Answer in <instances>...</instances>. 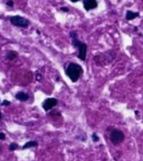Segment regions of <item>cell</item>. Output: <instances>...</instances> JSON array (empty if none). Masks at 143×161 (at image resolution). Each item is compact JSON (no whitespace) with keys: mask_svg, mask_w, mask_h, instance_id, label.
Masks as SVG:
<instances>
[{"mask_svg":"<svg viewBox=\"0 0 143 161\" xmlns=\"http://www.w3.org/2000/svg\"><path fill=\"white\" fill-rule=\"evenodd\" d=\"M66 73L72 81L76 82L77 80L80 79V77L82 75L83 69L80 65H78L76 63H70L67 66Z\"/></svg>","mask_w":143,"mask_h":161,"instance_id":"1","label":"cell"},{"mask_svg":"<svg viewBox=\"0 0 143 161\" xmlns=\"http://www.w3.org/2000/svg\"><path fill=\"white\" fill-rule=\"evenodd\" d=\"M71 37L72 39V45L74 47L78 48V58L84 61L86 59V55H87V47L86 43H84L83 42H81L80 40H78L77 38V34L76 32H71Z\"/></svg>","mask_w":143,"mask_h":161,"instance_id":"2","label":"cell"},{"mask_svg":"<svg viewBox=\"0 0 143 161\" xmlns=\"http://www.w3.org/2000/svg\"><path fill=\"white\" fill-rule=\"evenodd\" d=\"M110 142H112L114 145H118L119 143L124 141V133L122 132L121 130L119 129H113L110 135Z\"/></svg>","mask_w":143,"mask_h":161,"instance_id":"3","label":"cell"},{"mask_svg":"<svg viewBox=\"0 0 143 161\" xmlns=\"http://www.w3.org/2000/svg\"><path fill=\"white\" fill-rule=\"evenodd\" d=\"M10 21L13 25L19 28H27L29 25V20L20 16H12L10 18Z\"/></svg>","mask_w":143,"mask_h":161,"instance_id":"4","label":"cell"},{"mask_svg":"<svg viewBox=\"0 0 143 161\" xmlns=\"http://www.w3.org/2000/svg\"><path fill=\"white\" fill-rule=\"evenodd\" d=\"M57 104V100L56 98H47V99L44 100V102H43V108L44 109V111H50V110H51Z\"/></svg>","mask_w":143,"mask_h":161,"instance_id":"5","label":"cell"},{"mask_svg":"<svg viewBox=\"0 0 143 161\" xmlns=\"http://www.w3.org/2000/svg\"><path fill=\"white\" fill-rule=\"evenodd\" d=\"M83 5L86 11H90L92 9H95L97 7V2L95 0H85L83 1Z\"/></svg>","mask_w":143,"mask_h":161,"instance_id":"6","label":"cell"},{"mask_svg":"<svg viewBox=\"0 0 143 161\" xmlns=\"http://www.w3.org/2000/svg\"><path fill=\"white\" fill-rule=\"evenodd\" d=\"M139 16H140V14L139 13H134V12H132V11H128L127 13H126V19L127 20H132V19H135V18H138Z\"/></svg>","mask_w":143,"mask_h":161,"instance_id":"7","label":"cell"},{"mask_svg":"<svg viewBox=\"0 0 143 161\" xmlns=\"http://www.w3.org/2000/svg\"><path fill=\"white\" fill-rule=\"evenodd\" d=\"M15 97L19 101H27L29 98V96L28 94H26V93H24V92H19V93L16 94Z\"/></svg>","mask_w":143,"mask_h":161,"instance_id":"8","label":"cell"},{"mask_svg":"<svg viewBox=\"0 0 143 161\" xmlns=\"http://www.w3.org/2000/svg\"><path fill=\"white\" fill-rule=\"evenodd\" d=\"M38 145V142H35V141H30V142H26V144L22 147V149L25 150V149H28V148H31V147H35Z\"/></svg>","mask_w":143,"mask_h":161,"instance_id":"9","label":"cell"},{"mask_svg":"<svg viewBox=\"0 0 143 161\" xmlns=\"http://www.w3.org/2000/svg\"><path fill=\"white\" fill-rule=\"evenodd\" d=\"M18 57V53L17 52H13V51H11L9 52V53L7 54V59H9V60H13L14 58Z\"/></svg>","mask_w":143,"mask_h":161,"instance_id":"10","label":"cell"},{"mask_svg":"<svg viewBox=\"0 0 143 161\" xmlns=\"http://www.w3.org/2000/svg\"><path fill=\"white\" fill-rule=\"evenodd\" d=\"M19 148V146H18V144H16L15 142H12L11 144H10L9 146V150L10 151H14V150H16V149H18Z\"/></svg>","mask_w":143,"mask_h":161,"instance_id":"11","label":"cell"},{"mask_svg":"<svg viewBox=\"0 0 143 161\" xmlns=\"http://www.w3.org/2000/svg\"><path fill=\"white\" fill-rule=\"evenodd\" d=\"M92 139L94 140V142H97V141L99 140V138H98V136H96V134H93V136H92Z\"/></svg>","mask_w":143,"mask_h":161,"instance_id":"12","label":"cell"},{"mask_svg":"<svg viewBox=\"0 0 143 161\" xmlns=\"http://www.w3.org/2000/svg\"><path fill=\"white\" fill-rule=\"evenodd\" d=\"M5 135L4 133H0V140H5Z\"/></svg>","mask_w":143,"mask_h":161,"instance_id":"13","label":"cell"},{"mask_svg":"<svg viewBox=\"0 0 143 161\" xmlns=\"http://www.w3.org/2000/svg\"><path fill=\"white\" fill-rule=\"evenodd\" d=\"M6 5H9V6H13V1H7L6 2Z\"/></svg>","mask_w":143,"mask_h":161,"instance_id":"14","label":"cell"},{"mask_svg":"<svg viewBox=\"0 0 143 161\" xmlns=\"http://www.w3.org/2000/svg\"><path fill=\"white\" fill-rule=\"evenodd\" d=\"M2 104H3V105H9L10 102H8V101H6V100H5V101H4V102L2 103Z\"/></svg>","mask_w":143,"mask_h":161,"instance_id":"15","label":"cell"},{"mask_svg":"<svg viewBox=\"0 0 143 161\" xmlns=\"http://www.w3.org/2000/svg\"><path fill=\"white\" fill-rule=\"evenodd\" d=\"M62 11H66V12H68V9H67L66 7H62Z\"/></svg>","mask_w":143,"mask_h":161,"instance_id":"16","label":"cell"},{"mask_svg":"<svg viewBox=\"0 0 143 161\" xmlns=\"http://www.w3.org/2000/svg\"><path fill=\"white\" fill-rule=\"evenodd\" d=\"M1 118H2V114H1V113H0V119H1Z\"/></svg>","mask_w":143,"mask_h":161,"instance_id":"17","label":"cell"}]
</instances>
